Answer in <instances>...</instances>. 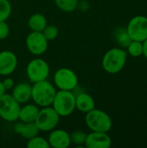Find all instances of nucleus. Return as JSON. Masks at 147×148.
<instances>
[{"label":"nucleus","instance_id":"nucleus-15","mask_svg":"<svg viewBox=\"0 0 147 148\" xmlns=\"http://www.w3.org/2000/svg\"><path fill=\"white\" fill-rule=\"evenodd\" d=\"M14 131L26 140H29L38 135L40 132L35 122H23V121L18 122L14 126Z\"/></svg>","mask_w":147,"mask_h":148},{"label":"nucleus","instance_id":"nucleus-20","mask_svg":"<svg viewBox=\"0 0 147 148\" xmlns=\"http://www.w3.org/2000/svg\"><path fill=\"white\" fill-rule=\"evenodd\" d=\"M128 53L133 57H139L143 55V43L142 42L133 41L132 40L131 42L127 46Z\"/></svg>","mask_w":147,"mask_h":148},{"label":"nucleus","instance_id":"nucleus-6","mask_svg":"<svg viewBox=\"0 0 147 148\" xmlns=\"http://www.w3.org/2000/svg\"><path fill=\"white\" fill-rule=\"evenodd\" d=\"M20 103L11 95L4 94L0 97V117L6 121H15L19 118Z\"/></svg>","mask_w":147,"mask_h":148},{"label":"nucleus","instance_id":"nucleus-18","mask_svg":"<svg viewBox=\"0 0 147 148\" xmlns=\"http://www.w3.org/2000/svg\"><path fill=\"white\" fill-rule=\"evenodd\" d=\"M47 24L48 22L46 17L40 13H35L31 15L28 20V26L32 31L42 32Z\"/></svg>","mask_w":147,"mask_h":148},{"label":"nucleus","instance_id":"nucleus-1","mask_svg":"<svg viewBox=\"0 0 147 148\" xmlns=\"http://www.w3.org/2000/svg\"><path fill=\"white\" fill-rule=\"evenodd\" d=\"M56 90L55 86L47 80L33 83L31 99L38 107H49L52 105Z\"/></svg>","mask_w":147,"mask_h":148},{"label":"nucleus","instance_id":"nucleus-8","mask_svg":"<svg viewBox=\"0 0 147 148\" xmlns=\"http://www.w3.org/2000/svg\"><path fill=\"white\" fill-rule=\"evenodd\" d=\"M26 73L29 81L33 83L44 81L47 80L49 75V66L44 60L36 58L28 63Z\"/></svg>","mask_w":147,"mask_h":148},{"label":"nucleus","instance_id":"nucleus-21","mask_svg":"<svg viewBox=\"0 0 147 148\" xmlns=\"http://www.w3.org/2000/svg\"><path fill=\"white\" fill-rule=\"evenodd\" d=\"M28 148H49V144L47 140L38 135L28 140L27 142Z\"/></svg>","mask_w":147,"mask_h":148},{"label":"nucleus","instance_id":"nucleus-3","mask_svg":"<svg viewBox=\"0 0 147 148\" xmlns=\"http://www.w3.org/2000/svg\"><path fill=\"white\" fill-rule=\"evenodd\" d=\"M85 122L92 132L107 133L113 126L111 117L106 112L96 108L86 113Z\"/></svg>","mask_w":147,"mask_h":148},{"label":"nucleus","instance_id":"nucleus-13","mask_svg":"<svg viewBox=\"0 0 147 148\" xmlns=\"http://www.w3.org/2000/svg\"><path fill=\"white\" fill-rule=\"evenodd\" d=\"M48 142L53 148H68L71 144L70 134L62 129H53L49 135Z\"/></svg>","mask_w":147,"mask_h":148},{"label":"nucleus","instance_id":"nucleus-26","mask_svg":"<svg viewBox=\"0 0 147 148\" xmlns=\"http://www.w3.org/2000/svg\"><path fill=\"white\" fill-rule=\"evenodd\" d=\"M10 34V27L6 21L0 22V40H3L8 37Z\"/></svg>","mask_w":147,"mask_h":148},{"label":"nucleus","instance_id":"nucleus-25","mask_svg":"<svg viewBox=\"0 0 147 148\" xmlns=\"http://www.w3.org/2000/svg\"><path fill=\"white\" fill-rule=\"evenodd\" d=\"M42 34L44 35V36L46 37V39L48 41H52L55 40L59 33L58 28L55 25L53 24H47V26L44 28V29L42 31Z\"/></svg>","mask_w":147,"mask_h":148},{"label":"nucleus","instance_id":"nucleus-28","mask_svg":"<svg viewBox=\"0 0 147 148\" xmlns=\"http://www.w3.org/2000/svg\"><path fill=\"white\" fill-rule=\"evenodd\" d=\"M142 43H143V55L147 59V39H146Z\"/></svg>","mask_w":147,"mask_h":148},{"label":"nucleus","instance_id":"nucleus-22","mask_svg":"<svg viewBox=\"0 0 147 148\" xmlns=\"http://www.w3.org/2000/svg\"><path fill=\"white\" fill-rule=\"evenodd\" d=\"M115 36H116L117 41L120 43V45H121L124 48H127L128 44L132 41V39L130 38V36L126 31V29H119L118 30H116Z\"/></svg>","mask_w":147,"mask_h":148},{"label":"nucleus","instance_id":"nucleus-17","mask_svg":"<svg viewBox=\"0 0 147 148\" xmlns=\"http://www.w3.org/2000/svg\"><path fill=\"white\" fill-rule=\"evenodd\" d=\"M39 110L37 105L27 104L21 108L18 119L23 122H35Z\"/></svg>","mask_w":147,"mask_h":148},{"label":"nucleus","instance_id":"nucleus-12","mask_svg":"<svg viewBox=\"0 0 147 148\" xmlns=\"http://www.w3.org/2000/svg\"><path fill=\"white\" fill-rule=\"evenodd\" d=\"M17 66L16 56L10 50L0 52V75H9L12 74Z\"/></svg>","mask_w":147,"mask_h":148},{"label":"nucleus","instance_id":"nucleus-14","mask_svg":"<svg viewBox=\"0 0 147 148\" xmlns=\"http://www.w3.org/2000/svg\"><path fill=\"white\" fill-rule=\"evenodd\" d=\"M31 89L32 86L27 82L18 83L13 87L11 95L20 104L26 103L31 99Z\"/></svg>","mask_w":147,"mask_h":148},{"label":"nucleus","instance_id":"nucleus-23","mask_svg":"<svg viewBox=\"0 0 147 148\" xmlns=\"http://www.w3.org/2000/svg\"><path fill=\"white\" fill-rule=\"evenodd\" d=\"M87 135L88 134L84 131H81V130L74 131L70 134L71 143H74L76 146H83V145H85Z\"/></svg>","mask_w":147,"mask_h":148},{"label":"nucleus","instance_id":"nucleus-7","mask_svg":"<svg viewBox=\"0 0 147 148\" xmlns=\"http://www.w3.org/2000/svg\"><path fill=\"white\" fill-rule=\"evenodd\" d=\"M54 82L60 90L72 91L78 85V77L72 69L61 68L57 69L54 75Z\"/></svg>","mask_w":147,"mask_h":148},{"label":"nucleus","instance_id":"nucleus-19","mask_svg":"<svg viewBox=\"0 0 147 148\" xmlns=\"http://www.w3.org/2000/svg\"><path fill=\"white\" fill-rule=\"evenodd\" d=\"M55 3L64 12H72L78 6V0H55Z\"/></svg>","mask_w":147,"mask_h":148},{"label":"nucleus","instance_id":"nucleus-9","mask_svg":"<svg viewBox=\"0 0 147 148\" xmlns=\"http://www.w3.org/2000/svg\"><path fill=\"white\" fill-rule=\"evenodd\" d=\"M126 31L132 40L143 42L147 39L146 16H136L133 17L127 24Z\"/></svg>","mask_w":147,"mask_h":148},{"label":"nucleus","instance_id":"nucleus-27","mask_svg":"<svg viewBox=\"0 0 147 148\" xmlns=\"http://www.w3.org/2000/svg\"><path fill=\"white\" fill-rule=\"evenodd\" d=\"M2 82H3V86H4V88H5L6 90L11 89V88L14 87V85H15L14 80H13L12 78H10V77L5 78Z\"/></svg>","mask_w":147,"mask_h":148},{"label":"nucleus","instance_id":"nucleus-10","mask_svg":"<svg viewBox=\"0 0 147 148\" xmlns=\"http://www.w3.org/2000/svg\"><path fill=\"white\" fill-rule=\"evenodd\" d=\"M26 47L29 51L35 56H41L48 49L49 41L42 32L31 31L26 37Z\"/></svg>","mask_w":147,"mask_h":148},{"label":"nucleus","instance_id":"nucleus-16","mask_svg":"<svg viewBox=\"0 0 147 148\" xmlns=\"http://www.w3.org/2000/svg\"><path fill=\"white\" fill-rule=\"evenodd\" d=\"M75 108L80 112L86 114L95 108V101L90 95L81 93L78 95H75Z\"/></svg>","mask_w":147,"mask_h":148},{"label":"nucleus","instance_id":"nucleus-24","mask_svg":"<svg viewBox=\"0 0 147 148\" xmlns=\"http://www.w3.org/2000/svg\"><path fill=\"white\" fill-rule=\"evenodd\" d=\"M11 14V4L8 0H0V22L6 21Z\"/></svg>","mask_w":147,"mask_h":148},{"label":"nucleus","instance_id":"nucleus-4","mask_svg":"<svg viewBox=\"0 0 147 148\" xmlns=\"http://www.w3.org/2000/svg\"><path fill=\"white\" fill-rule=\"evenodd\" d=\"M51 106L60 117L69 116L75 109V95L72 91L59 90L56 92Z\"/></svg>","mask_w":147,"mask_h":148},{"label":"nucleus","instance_id":"nucleus-5","mask_svg":"<svg viewBox=\"0 0 147 148\" xmlns=\"http://www.w3.org/2000/svg\"><path fill=\"white\" fill-rule=\"evenodd\" d=\"M60 121V115L50 106L43 107L37 114L35 121L38 129L42 132H49L55 129Z\"/></svg>","mask_w":147,"mask_h":148},{"label":"nucleus","instance_id":"nucleus-29","mask_svg":"<svg viewBox=\"0 0 147 148\" xmlns=\"http://www.w3.org/2000/svg\"><path fill=\"white\" fill-rule=\"evenodd\" d=\"M5 91H6V89H5V88H4V86H3V82H0V97H1L3 95L5 94Z\"/></svg>","mask_w":147,"mask_h":148},{"label":"nucleus","instance_id":"nucleus-11","mask_svg":"<svg viewBox=\"0 0 147 148\" xmlns=\"http://www.w3.org/2000/svg\"><path fill=\"white\" fill-rule=\"evenodd\" d=\"M112 140L107 133L91 132L87 135L85 147L87 148H109Z\"/></svg>","mask_w":147,"mask_h":148},{"label":"nucleus","instance_id":"nucleus-2","mask_svg":"<svg viewBox=\"0 0 147 148\" xmlns=\"http://www.w3.org/2000/svg\"><path fill=\"white\" fill-rule=\"evenodd\" d=\"M126 62V52L120 48H113L106 52L102 58V67L108 74L120 72Z\"/></svg>","mask_w":147,"mask_h":148}]
</instances>
